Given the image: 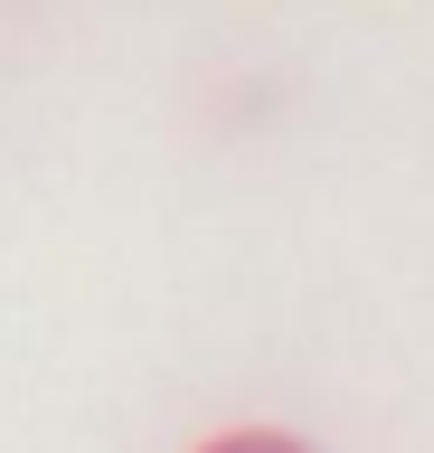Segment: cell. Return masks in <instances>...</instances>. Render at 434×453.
I'll return each mask as SVG.
<instances>
[{
	"instance_id": "6da1fadb",
	"label": "cell",
	"mask_w": 434,
	"mask_h": 453,
	"mask_svg": "<svg viewBox=\"0 0 434 453\" xmlns=\"http://www.w3.org/2000/svg\"><path fill=\"white\" fill-rule=\"evenodd\" d=\"M208 453H302V444H293V434H217Z\"/></svg>"
}]
</instances>
